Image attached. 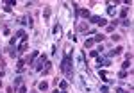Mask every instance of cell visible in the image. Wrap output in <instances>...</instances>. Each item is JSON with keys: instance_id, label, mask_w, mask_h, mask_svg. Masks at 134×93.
I'll list each match as a JSON object with an SVG mask.
<instances>
[{"instance_id": "obj_1", "label": "cell", "mask_w": 134, "mask_h": 93, "mask_svg": "<svg viewBox=\"0 0 134 93\" xmlns=\"http://www.w3.org/2000/svg\"><path fill=\"white\" fill-rule=\"evenodd\" d=\"M61 70H63V73H66L68 77H72L73 75V68H72V56H66L65 59H63V63H61Z\"/></svg>"}, {"instance_id": "obj_2", "label": "cell", "mask_w": 134, "mask_h": 93, "mask_svg": "<svg viewBox=\"0 0 134 93\" xmlns=\"http://www.w3.org/2000/svg\"><path fill=\"white\" fill-rule=\"evenodd\" d=\"M45 63H47V56L43 54V56H39V57H38V61L34 63V68H36V70H43Z\"/></svg>"}, {"instance_id": "obj_3", "label": "cell", "mask_w": 134, "mask_h": 93, "mask_svg": "<svg viewBox=\"0 0 134 93\" xmlns=\"http://www.w3.org/2000/svg\"><path fill=\"white\" fill-rule=\"evenodd\" d=\"M36 57H38V52H36V50H34V52L30 54V56H27V57H25L23 61H25V63H29V65H30V63H32V61L36 59Z\"/></svg>"}, {"instance_id": "obj_4", "label": "cell", "mask_w": 134, "mask_h": 93, "mask_svg": "<svg viewBox=\"0 0 134 93\" xmlns=\"http://www.w3.org/2000/svg\"><path fill=\"white\" fill-rule=\"evenodd\" d=\"M27 49H29V43H27V41H23L16 50H18V54H23V52H27Z\"/></svg>"}, {"instance_id": "obj_5", "label": "cell", "mask_w": 134, "mask_h": 93, "mask_svg": "<svg viewBox=\"0 0 134 93\" xmlns=\"http://www.w3.org/2000/svg\"><path fill=\"white\" fill-rule=\"evenodd\" d=\"M97 63H98V66H100V65L111 66V59H102V57H97Z\"/></svg>"}, {"instance_id": "obj_6", "label": "cell", "mask_w": 134, "mask_h": 93, "mask_svg": "<svg viewBox=\"0 0 134 93\" xmlns=\"http://www.w3.org/2000/svg\"><path fill=\"white\" fill-rule=\"evenodd\" d=\"M77 31L79 32H88L89 27H88V23H77Z\"/></svg>"}, {"instance_id": "obj_7", "label": "cell", "mask_w": 134, "mask_h": 93, "mask_svg": "<svg viewBox=\"0 0 134 93\" xmlns=\"http://www.w3.org/2000/svg\"><path fill=\"white\" fill-rule=\"evenodd\" d=\"M79 14H81L82 18H89V16H91V14H89V11H88V9H79Z\"/></svg>"}, {"instance_id": "obj_8", "label": "cell", "mask_w": 134, "mask_h": 93, "mask_svg": "<svg viewBox=\"0 0 134 93\" xmlns=\"http://www.w3.org/2000/svg\"><path fill=\"white\" fill-rule=\"evenodd\" d=\"M16 70H18V72H23V70H25V61H23V59H20V61H18Z\"/></svg>"}, {"instance_id": "obj_9", "label": "cell", "mask_w": 134, "mask_h": 93, "mask_svg": "<svg viewBox=\"0 0 134 93\" xmlns=\"http://www.w3.org/2000/svg\"><path fill=\"white\" fill-rule=\"evenodd\" d=\"M122 52H123V49H122V47H116V49H114L113 52H109V57H111V56H118V54H122Z\"/></svg>"}, {"instance_id": "obj_10", "label": "cell", "mask_w": 134, "mask_h": 93, "mask_svg": "<svg viewBox=\"0 0 134 93\" xmlns=\"http://www.w3.org/2000/svg\"><path fill=\"white\" fill-rule=\"evenodd\" d=\"M93 43H95L93 40H86V41H84V49H91V47H93Z\"/></svg>"}, {"instance_id": "obj_11", "label": "cell", "mask_w": 134, "mask_h": 93, "mask_svg": "<svg viewBox=\"0 0 134 93\" xmlns=\"http://www.w3.org/2000/svg\"><path fill=\"white\" fill-rule=\"evenodd\" d=\"M50 70H52V65H50V63H45V70H43V75H47V73H48Z\"/></svg>"}, {"instance_id": "obj_12", "label": "cell", "mask_w": 134, "mask_h": 93, "mask_svg": "<svg viewBox=\"0 0 134 93\" xmlns=\"http://www.w3.org/2000/svg\"><path fill=\"white\" fill-rule=\"evenodd\" d=\"M22 81H23V79H22V77H16V79H14V86H13V89H16L18 86L22 84Z\"/></svg>"}, {"instance_id": "obj_13", "label": "cell", "mask_w": 134, "mask_h": 93, "mask_svg": "<svg viewBox=\"0 0 134 93\" xmlns=\"http://www.w3.org/2000/svg\"><path fill=\"white\" fill-rule=\"evenodd\" d=\"M107 14H111V16H114V14H116V9H114L113 5H109V7H107Z\"/></svg>"}, {"instance_id": "obj_14", "label": "cell", "mask_w": 134, "mask_h": 93, "mask_svg": "<svg viewBox=\"0 0 134 93\" xmlns=\"http://www.w3.org/2000/svg\"><path fill=\"white\" fill-rule=\"evenodd\" d=\"M127 14H129V11H127V9H122V11H120V18H123V20L127 18Z\"/></svg>"}, {"instance_id": "obj_15", "label": "cell", "mask_w": 134, "mask_h": 93, "mask_svg": "<svg viewBox=\"0 0 134 93\" xmlns=\"http://www.w3.org/2000/svg\"><path fill=\"white\" fill-rule=\"evenodd\" d=\"M59 88H61L63 91H65V89L68 88V84H66V81H61V82H59Z\"/></svg>"}, {"instance_id": "obj_16", "label": "cell", "mask_w": 134, "mask_h": 93, "mask_svg": "<svg viewBox=\"0 0 134 93\" xmlns=\"http://www.w3.org/2000/svg\"><path fill=\"white\" fill-rule=\"evenodd\" d=\"M43 16H45V18H48V16H50V7H45V11H43Z\"/></svg>"}, {"instance_id": "obj_17", "label": "cell", "mask_w": 134, "mask_h": 93, "mask_svg": "<svg viewBox=\"0 0 134 93\" xmlns=\"http://www.w3.org/2000/svg\"><path fill=\"white\" fill-rule=\"evenodd\" d=\"M102 40H104V36H102V34H97V36H95V40H93V41H97V43H100Z\"/></svg>"}, {"instance_id": "obj_18", "label": "cell", "mask_w": 134, "mask_h": 93, "mask_svg": "<svg viewBox=\"0 0 134 93\" xmlns=\"http://www.w3.org/2000/svg\"><path fill=\"white\" fill-rule=\"evenodd\" d=\"M47 88H48V84H47V82H39V89H43V91H45V89H47Z\"/></svg>"}, {"instance_id": "obj_19", "label": "cell", "mask_w": 134, "mask_h": 93, "mask_svg": "<svg viewBox=\"0 0 134 93\" xmlns=\"http://www.w3.org/2000/svg\"><path fill=\"white\" fill-rule=\"evenodd\" d=\"M107 22H106V18H100V20H98V23L97 25H100V27H104V25H106Z\"/></svg>"}, {"instance_id": "obj_20", "label": "cell", "mask_w": 134, "mask_h": 93, "mask_svg": "<svg viewBox=\"0 0 134 93\" xmlns=\"http://www.w3.org/2000/svg\"><path fill=\"white\" fill-rule=\"evenodd\" d=\"M118 77H120V79H125V77H127V72H125V70H122V72L118 73Z\"/></svg>"}, {"instance_id": "obj_21", "label": "cell", "mask_w": 134, "mask_h": 93, "mask_svg": "<svg viewBox=\"0 0 134 93\" xmlns=\"http://www.w3.org/2000/svg\"><path fill=\"white\" fill-rule=\"evenodd\" d=\"M89 20L93 22V23H98V20H100V16H89Z\"/></svg>"}, {"instance_id": "obj_22", "label": "cell", "mask_w": 134, "mask_h": 93, "mask_svg": "<svg viewBox=\"0 0 134 93\" xmlns=\"http://www.w3.org/2000/svg\"><path fill=\"white\" fill-rule=\"evenodd\" d=\"M59 31H61V29H59V25H54L52 32H54V34H59Z\"/></svg>"}, {"instance_id": "obj_23", "label": "cell", "mask_w": 134, "mask_h": 93, "mask_svg": "<svg viewBox=\"0 0 134 93\" xmlns=\"http://www.w3.org/2000/svg\"><path fill=\"white\" fill-rule=\"evenodd\" d=\"M89 56H91V57H98V50H91V52H89Z\"/></svg>"}, {"instance_id": "obj_24", "label": "cell", "mask_w": 134, "mask_h": 93, "mask_svg": "<svg viewBox=\"0 0 134 93\" xmlns=\"http://www.w3.org/2000/svg\"><path fill=\"white\" fill-rule=\"evenodd\" d=\"M120 38H122V36H118V34H113V36H111V40H113V41H120Z\"/></svg>"}, {"instance_id": "obj_25", "label": "cell", "mask_w": 134, "mask_h": 93, "mask_svg": "<svg viewBox=\"0 0 134 93\" xmlns=\"http://www.w3.org/2000/svg\"><path fill=\"white\" fill-rule=\"evenodd\" d=\"M122 25H123V27H130V20H123Z\"/></svg>"}, {"instance_id": "obj_26", "label": "cell", "mask_w": 134, "mask_h": 93, "mask_svg": "<svg viewBox=\"0 0 134 93\" xmlns=\"http://www.w3.org/2000/svg\"><path fill=\"white\" fill-rule=\"evenodd\" d=\"M129 66H130V61H125V63H123V66H122V68H123V70H127V68H129Z\"/></svg>"}, {"instance_id": "obj_27", "label": "cell", "mask_w": 134, "mask_h": 93, "mask_svg": "<svg viewBox=\"0 0 134 93\" xmlns=\"http://www.w3.org/2000/svg\"><path fill=\"white\" fill-rule=\"evenodd\" d=\"M100 91H102V93H109V89H107V86H102Z\"/></svg>"}, {"instance_id": "obj_28", "label": "cell", "mask_w": 134, "mask_h": 93, "mask_svg": "<svg viewBox=\"0 0 134 93\" xmlns=\"http://www.w3.org/2000/svg\"><path fill=\"white\" fill-rule=\"evenodd\" d=\"M20 93H27V88H25V86H20Z\"/></svg>"}, {"instance_id": "obj_29", "label": "cell", "mask_w": 134, "mask_h": 93, "mask_svg": "<svg viewBox=\"0 0 134 93\" xmlns=\"http://www.w3.org/2000/svg\"><path fill=\"white\" fill-rule=\"evenodd\" d=\"M0 86H2V81H0Z\"/></svg>"}, {"instance_id": "obj_30", "label": "cell", "mask_w": 134, "mask_h": 93, "mask_svg": "<svg viewBox=\"0 0 134 93\" xmlns=\"http://www.w3.org/2000/svg\"><path fill=\"white\" fill-rule=\"evenodd\" d=\"M30 93H36V91H30Z\"/></svg>"}]
</instances>
